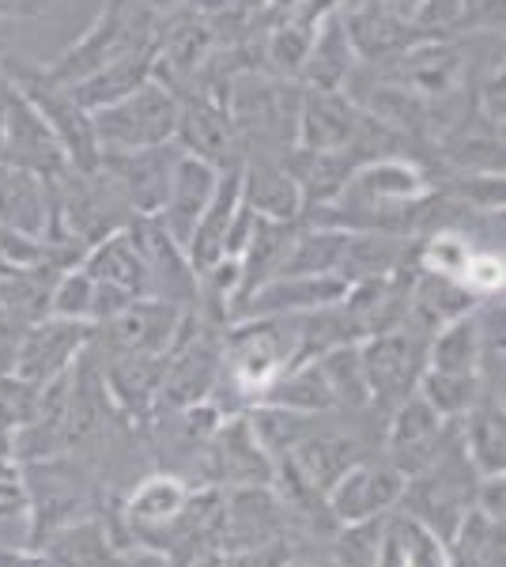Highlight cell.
I'll list each match as a JSON object with an SVG mask.
<instances>
[{"label": "cell", "mask_w": 506, "mask_h": 567, "mask_svg": "<svg viewBox=\"0 0 506 567\" xmlns=\"http://www.w3.org/2000/svg\"><path fill=\"white\" fill-rule=\"evenodd\" d=\"M0 76L39 110V117L58 136L72 171L99 167V144H95V130H91V114L76 103L72 84L50 76V69H39L23 58H0Z\"/></svg>", "instance_id": "cell-1"}, {"label": "cell", "mask_w": 506, "mask_h": 567, "mask_svg": "<svg viewBox=\"0 0 506 567\" xmlns=\"http://www.w3.org/2000/svg\"><path fill=\"white\" fill-rule=\"evenodd\" d=\"M174 125H178V95L155 76L136 91H128L125 99H117V103L91 110V130H95L99 155L171 144Z\"/></svg>", "instance_id": "cell-2"}, {"label": "cell", "mask_w": 506, "mask_h": 567, "mask_svg": "<svg viewBox=\"0 0 506 567\" xmlns=\"http://www.w3.org/2000/svg\"><path fill=\"white\" fill-rule=\"evenodd\" d=\"M427 341L431 337L420 333L416 326H397L359 341L371 405L397 409L404 398L420 390V379L427 371Z\"/></svg>", "instance_id": "cell-3"}, {"label": "cell", "mask_w": 506, "mask_h": 567, "mask_svg": "<svg viewBox=\"0 0 506 567\" xmlns=\"http://www.w3.org/2000/svg\"><path fill=\"white\" fill-rule=\"evenodd\" d=\"M0 163L20 167L27 175L50 182V186L72 171L69 159H64V148L50 133V125L39 117V110L27 103L4 76H0Z\"/></svg>", "instance_id": "cell-4"}, {"label": "cell", "mask_w": 506, "mask_h": 567, "mask_svg": "<svg viewBox=\"0 0 506 567\" xmlns=\"http://www.w3.org/2000/svg\"><path fill=\"white\" fill-rule=\"evenodd\" d=\"M193 322L197 318H193L189 307H174L167 299H133L125 310L95 326V341H103L110 355H171L174 344L193 329Z\"/></svg>", "instance_id": "cell-5"}, {"label": "cell", "mask_w": 506, "mask_h": 567, "mask_svg": "<svg viewBox=\"0 0 506 567\" xmlns=\"http://www.w3.org/2000/svg\"><path fill=\"white\" fill-rule=\"evenodd\" d=\"M404 503L412 507V523L438 537V542H454L457 526L473 507V492H468V465H457L454 451H443L416 481L404 488Z\"/></svg>", "instance_id": "cell-6"}, {"label": "cell", "mask_w": 506, "mask_h": 567, "mask_svg": "<svg viewBox=\"0 0 506 567\" xmlns=\"http://www.w3.org/2000/svg\"><path fill=\"white\" fill-rule=\"evenodd\" d=\"M182 159L178 144H155V148L136 152H103L99 171L110 178V186L122 194L133 216H159L163 200L171 194L174 167Z\"/></svg>", "instance_id": "cell-7"}, {"label": "cell", "mask_w": 506, "mask_h": 567, "mask_svg": "<svg viewBox=\"0 0 506 567\" xmlns=\"http://www.w3.org/2000/svg\"><path fill=\"white\" fill-rule=\"evenodd\" d=\"M95 326L91 322H69V318H42V322L23 326L20 341L12 352V371L16 379L42 386L53 374L69 371L76 363V355L87 349Z\"/></svg>", "instance_id": "cell-8"}, {"label": "cell", "mask_w": 506, "mask_h": 567, "mask_svg": "<svg viewBox=\"0 0 506 567\" xmlns=\"http://www.w3.org/2000/svg\"><path fill=\"white\" fill-rule=\"evenodd\" d=\"M174 144L186 155H193V159H205L216 171L242 163V141H238L231 110L208 95H178Z\"/></svg>", "instance_id": "cell-9"}, {"label": "cell", "mask_w": 506, "mask_h": 567, "mask_svg": "<svg viewBox=\"0 0 506 567\" xmlns=\"http://www.w3.org/2000/svg\"><path fill=\"white\" fill-rule=\"evenodd\" d=\"M340 20H344L348 42H352L359 65H371V69L390 65V61L409 53L416 42L438 34L423 23H409V20H401V16L382 12L371 0H344V4H340Z\"/></svg>", "instance_id": "cell-10"}, {"label": "cell", "mask_w": 506, "mask_h": 567, "mask_svg": "<svg viewBox=\"0 0 506 567\" xmlns=\"http://www.w3.org/2000/svg\"><path fill=\"white\" fill-rule=\"evenodd\" d=\"M454 420H443L420 393L404 398L390 416V435H385V454L401 477H416L427 470L438 454L446 451V432Z\"/></svg>", "instance_id": "cell-11"}, {"label": "cell", "mask_w": 506, "mask_h": 567, "mask_svg": "<svg viewBox=\"0 0 506 567\" xmlns=\"http://www.w3.org/2000/svg\"><path fill=\"white\" fill-rule=\"evenodd\" d=\"M348 296V284L340 277H302V272H280L265 280L238 303L235 318H299L314 315L321 307H333Z\"/></svg>", "instance_id": "cell-12"}, {"label": "cell", "mask_w": 506, "mask_h": 567, "mask_svg": "<svg viewBox=\"0 0 506 567\" xmlns=\"http://www.w3.org/2000/svg\"><path fill=\"white\" fill-rule=\"evenodd\" d=\"M404 496V477L393 465H371L359 462L326 492L329 511L340 523H359V518L390 515Z\"/></svg>", "instance_id": "cell-13"}, {"label": "cell", "mask_w": 506, "mask_h": 567, "mask_svg": "<svg viewBox=\"0 0 506 567\" xmlns=\"http://www.w3.org/2000/svg\"><path fill=\"white\" fill-rule=\"evenodd\" d=\"M238 208H242V163L219 171L216 194H211L208 208L200 213L197 227H193V235H189L186 258H189L197 277H200V272H208L216 261H224L227 235H231V227H235Z\"/></svg>", "instance_id": "cell-14"}, {"label": "cell", "mask_w": 506, "mask_h": 567, "mask_svg": "<svg viewBox=\"0 0 506 567\" xmlns=\"http://www.w3.org/2000/svg\"><path fill=\"white\" fill-rule=\"evenodd\" d=\"M363 458L366 454H363V443H359V439L344 435V432H310L291 446L283 462L296 470V477L307 484V488H314L318 496H326V492Z\"/></svg>", "instance_id": "cell-15"}, {"label": "cell", "mask_w": 506, "mask_h": 567, "mask_svg": "<svg viewBox=\"0 0 506 567\" xmlns=\"http://www.w3.org/2000/svg\"><path fill=\"white\" fill-rule=\"evenodd\" d=\"M216 178H219L216 167H208L205 159H193V155L182 152L178 167H174V178H171V194L163 200L159 216H155L182 250L189 246L193 227H197L200 213H205L211 194H216Z\"/></svg>", "instance_id": "cell-16"}, {"label": "cell", "mask_w": 506, "mask_h": 567, "mask_svg": "<svg viewBox=\"0 0 506 567\" xmlns=\"http://www.w3.org/2000/svg\"><path fill=\"white\" fill-rule=\"evenodd\" d=\"M242 200L265 219L299 224L302 216V194L283 155H250V159H242Z\"/></svg>", "instance_id": "cell-17"}, {"label": "cell", "mask_w": 506, "mask_h": 567, "mask_svg": "<svg viewBox=\"0 0 506 567\" xmlns=\"http://www.w3.org/2000/svg\"><path fill=\"white\" fill-rule=\"evenodd\" d=\"M355 65H359V58H355L352 42H348L344 20H340V8H337V12L321 16L314 27V39H310L307 61H302V72H299V84L318 87V91H344Z\"/></svg>", "instance_id": "cell-18"}, {"label": "cell", "mask_w": 506, "mask_h": 567, "mask_svg": "<svg viewBox=\"0 0 506 567\" xmlns=\"http://www.w3.org/2000/svg\"><path fill=\"white\" fill-rule=\"evenodd\" d=\"M280 529V503L269 492V484H242L224 499V523L219 534L227 537V548H254L272 542Z\"/></svg>", "instance_id": "cell-19"}, {"label": "cell", "mask_w": 506, "mask_h": 567, "mask_svg": "<svg viewBox=\"0 0 506 567\" xmlns=\"http://www.w3.org/2000/svg\"><path fill=\"white\" fill-rule=\"evenodd\" d=\"M80 269L87 272L95 284H110V288H122L136 299H152V277L148 265H144L141 250L128 239V231L106 235L95 246H87L84 258H80Z\"/></svg>", "instance_id": "cell-20"}, {"label": "cell", "mask_w": 506, "mask_h": 567, "mask_svg": "<svg viewBox=\"0 0 506 567\" xmlns=\"http://www.w3.org/2000/svg\"><path fill=\"white\" fill-rule=\"evenodd\" d=\"M216 446H211V458H216L219 477L227 484H272V454L257 443L250 420L231 416L219 420L216 432Z\"/></svg>", "instance_id": "cell-21"}, {"label": "cell", "mask_w": 506, "mask_h": 567, "mask_svg": "<svg viewBox=\"0 0 506 567\" xmlns=\"http://www.w3.org/2000/svg\"><path fill=\"white\" fill-rule=\"evenodd\" d=\"M163 371H167V355H148V352H125L110 355L103 368V386L106 398L125 413H148L159 398Z\"/></svg>", "instance_id": "cell-22"}, {"label": "cell", "mask_w": 506, "mask_h": 567, "mask_svg": "<svg viewBox=\"0 0 506 567\" xmlns=\"http://www.w3.org/2000/svg\"><path fill=\"white\" fill-rule=\"evenodd\" d=\"M50 208H53L50 182L0 163V224L42 239L45 227H50Z\"/></svg>", "instance_id": "cell-23"}, {"label": "cell", "mask_w": 506, "mask_h": 567, "mask_svg": "<svg viewBox=\"0 0 506 567\" xmlns=\"http://www.w3.org/2000/svg\"><path fill=\"white\" fill-rule=\"evenodd\" d=\"M152 76H155V45L125 53V58L95 69L91 76L76 80V84H72V95H76V103L91 114V110H103L110 103H117V99H125L128 91L148 84Z\"/></svg>", "instance_id": "cell-24"}, {"label": "cell", "mask_w": 506, "mask_h": 567, "mask_svg": "<svg viewBox=\"0 0 506 567\" xmlns=\"http://www.w3.org/2000/svg\"><path fill=\"white\" fill-rule=\"evenodd\" d=\"M484 363H487V352H484V333H481V322H476V310L431 333V341H427V371L481 374Z\"/></svg>", "instance_id": "cell-25"}, {"label": "cell", "mask_w": 506, "mask_h": 567, "mask_svg": "<svg viewBox=\"0 0 506 567\" xmlns=\"http://www.w3.org/2000/svg\"><path fill=\"white\" fill-rule=\"evenodd\" d=\"M465 458L484 477H503L506 465V424H503V398H476L465 413Z\"/></svg>", "instance_id": "cell-26"}, {"label": "cell", "mask_w": 506, "mask_h": 567, "mask_svg": "<svg viewBox=\"0 0 506 567\" xmlns=\"http://www.w3.org/2000/svg\"><path fill=\"white\" fill-rule=\"evenodd\" d=\"M321 379H326L329 393H333L337 405L348 409H366L371 405V386H366L363 360H359V341L352 344H333V349L314 355Z\"/></svg>", "instance_id": "cell-27"}, {"label": "cell", "mask_w": 506, "mask_h": 567, "mask_svg": "<svg viewBox=\"0 0 506 567\" xmlns=\"http://www.w3.org/2000/svg\"><path fill=\"white\" fill-rule=\"evenodd\" d=\"M189 492L178 477H148L128 499V518L141 529H167L186 507Z\"/></svg>", "instance_id": "cell-28"}, {"label": "cell", "mask_w": 506, "mask_h": 567, "mask_svg": "<svg viewBox=\"0 0 506 567\" xmlns=\"http://www.w3.org/2000/svg\"><path fill=\"white\" fill-rule=\"evenodd\" d=\"M420 398L427 401L443 420L465 416L476 405V398L484 393L481 374H443V371H423L420 379Z\"/></svg>", "instance_id": "cell-29"}, {"label": "cell", "mask_w": 506, "mask_h": 567, "mask_svg": "<svg viewBox=\"0 0 506 567\" xmlns=\"http://www.w3.org/2000/svg\"><path fill=\"white\" fill-rule=\"evenodd\" d=\"M385 537H390V529H385V515L344 523V529H340V537L333 545L337 567H379Z\"/></svg>", "instance_id": "cell-30"}, {"label": "cell", "mask_w": 506, "mask_h": 567, "mask_svg": "<svg viewBox=\"0 0 506 567\" xmlns=\"http://www.w3.org/2000/svg\"><path fill=\"white\" fill-rule=\"evenodd\" d=\"M91 307H95V280H91L80 265L61 269L50 288V318L91 322Z\"/></svg>", "instance_id": "cell-31"}, {"label": "cell", "mask_w": 506, "mask_h": 567, "mask_svg": "<svg viewBox=\"0 0 506 567\" xmlns=\"http://www.w3.org/2000/svg\"><path fill=\"white\" fill-rule=\"evenodd\" d=\"M390 529L401 545L404 567H450L446 542H438L431 529H423L420 523H412V518H397Z\"/></svg>", "instance_id": "cell-32"}, {"label": "cell", "mask_w": 506, "mask_h": 567, "mask_svg": "<svg viewBox=\"0 0 506 567\" xmlns=\"http://www.w3.org/2000/svg\"><path fill=\"white\" fill-rule=\"evenodd\" d=\"M39 265H53L42 239L0 224V280L16 277V272H27V269H39Z\"/></svg>", "instance_id": "cell-33"}, {"label": "cell", "mask_w": 506, "mask_h": 567, "mask_svg": "<svg viewBox=\"0 0 506 567\" xmlns=\"http://www.w3.org/2000/svg\"><path fill=\"white\" fill-rule=\"evenodd\" d=\"M462 284L473 291L476 299H495L503 291V250H481L476 246L473 258H468Z\"/></svg>", "instance_id": "cell-34"}, {"label": "cell", "mask_w": 506, "mask_h": 567, "mask_svg": "<svg viewBox=\"0 0 506 567\" xmlns=\"http://www.w3.org/2000/svg\"><path fill=\"white\" fill-rule=\"evenodd\" d=\"M0 567H58L50 556L42 553H27V548H0Z\"/></svg>", "instance_id": "cell-35"}, {"label": "cell", "mask_w": 506, "mask_h": 567, "mask_svg": "<svg viewBox=\"0 0 506 567\" xmlns=\"http://www.w3.org/2000/svg\"><path fill=\"white\" fill-rule=\"evenodd\" d=\"M371 4H379L382 12H390V16H401V20H409V23H423L427 0H371Z\"/></svg>", "instance_id": "cell-36"}, {"label": "cell", "mask_w": 506, "mask_h": 567, "mask_svg": "<svg viewBox=\"0 0 506 567\" xmlns=\"http://www.w3.org/2000/svg\"><path fill=\"white\" fill-rule=\"evenodd\" d=\"M141 8H148V12L155 16V20L167 23V20H174V16L189 12L193 0H141Z\"/></svg>", "instance_id": "cell-37"}, {"label": "cell", "mask_w": 506, "mask_h": 567, "mask_svg": "<svg viewBox=\"0 0 506 567\" xmlns=\"http://www.w3.org/2000/svg\"><path fill=\"white\" fill-rule=\"evenodd\" d=\"M379 567H404V556H401V545H397V537H393V529H390V537H385V545H382Z\"/></svg>", "instance_id": "cell-38"}, {"label": "cell", "mask_w": 506, "mask_h": 567, "mask_svg": "<svg viewBox=\"0 0 506 567\" xmlns=\"http://www.w3.org/2000/svg\"><path fill=\"white\" fill-rule=\"evenodd\" d=\"M283 567H337V564H318V560H288Z\"/></svg>", "instance_id": "cell-39"}]
</instances>
